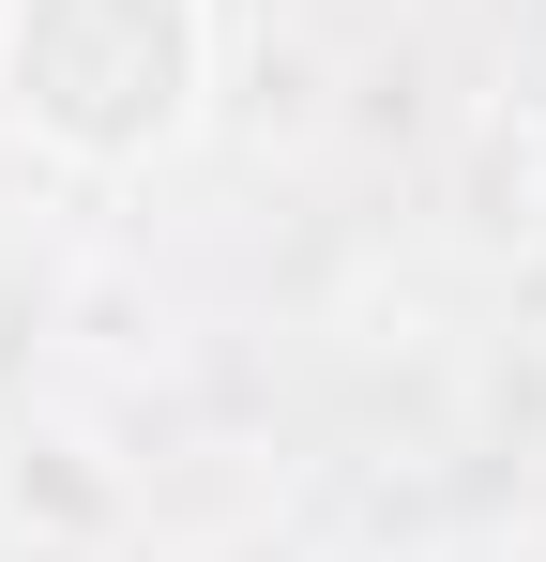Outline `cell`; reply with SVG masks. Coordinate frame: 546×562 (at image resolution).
<instances>
[{
	"label": "cell",
	"mask_w": 546,
	"mask_h": 562,
	"mask_svg": "<svg viewBox=\"0 0 546 562\" xmlns=\"http://www.w3.org/2000/svg\"><path fill=\"white\" fill-rule=\"evenodd\" d=\"M15 106L77 153H137L182 122L197 77V0H15V46H0Z\"/></svg>",
	"instance_id": "6da1fadb"
}]
</instances>
